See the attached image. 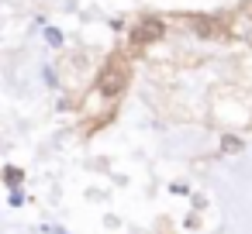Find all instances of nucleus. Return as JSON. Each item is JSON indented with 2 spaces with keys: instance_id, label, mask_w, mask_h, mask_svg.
<instances>
[{
  "instance_id": "obj_2",
  "label": "nucleus",
  "mask_w": 252,
  "mask_h": 234,
  "mask_svg": "<svg viewBox=\"0 0 252 234\" xmlns=\"http://www.w3.org/2000/svg\"><path fill=\"white\" fill-rule=\"evenodd\" d=\"M162 35H166V25H162L159 18H142L138 28L131 31V42H135V45H152V42H159Z\"/></svg>"
},
{
  "instance_id": "obj_1",
  "label": "nucleus",
  "mask_w": 252,
  "mask_h": 234,
  "mask_svg": "<svg viewBox=\"0 0 252 234\" xmlns=\"http://www.w3.org/2000/svg\"><path fill=\"white\" fill-rule=\"evenodd\" d=\"M97 86H100V93H104V97H118V93L128 86V66H125V62H118V59H111V62L100 69Z\"/></svg>"
}]
</instances>
